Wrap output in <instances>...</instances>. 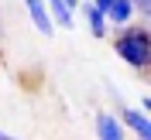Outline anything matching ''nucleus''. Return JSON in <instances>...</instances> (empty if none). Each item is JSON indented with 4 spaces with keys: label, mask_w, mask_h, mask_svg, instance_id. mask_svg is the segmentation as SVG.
I'll return each mask as SVG.
<instances>
[{
    "label": "nucleus",
    "mask_w": 151,
    "mask_h": 140,
    "mask_svg": "<svg viewBox=\"0 0 151 140\" xmlns=\"http://www.w3.org/2000/svg\"><path fill=\"white\" fill-rule=\"evenodd\" d=\"M79 4H83V0H62V7H65L72 17H76V10H79Z\"/></svg>",
    "instance_id": "nucleus-9"
},
{
    "label": "nucleus",
    "mask_w": 151,
    "mask_h": 140,
    "mask_svg": "<svg viewBox=\"0 0 151 140\" xmlns=\"http://www.w3.org/2000/svg\"><path fill=\"white\" fill-rule=\"evenodd\" d=\"M103 17H106V24H110V28L120 31V28H127V24H134V17H137V14H134V7L127 4V0H113L110 10H106Z\"/></svg>",
    "instance_id": "nucleus-6"
},
{
    "label": "nucleus",
    "mask_w": 151,
    "mask_h": 140,
    "mask_svg": "<svg viewBox=\"0 0 151 140\" xmlns=\"http://www.w3.org/2000/svg\"><path fill=\"white\" fill-rule=\"evenodd\" d=\"M93 130H96V140H127V130L120 126L117 113H110V109H100V113H96Z\"/></svg>",
    "instance_id": "nucleus-3"
},
{
    "label": "nucleus",
    "mask_w": 151,
    "mask_h": 140,
    "mask_svg": "<svg viewBox=\"0 0 151 140\" xmlns=\"http://www.w3.org/2000/svg\"><path fill=\"white\" fill-rule=\"evenodd\" d=\"M127 4L134 7V14H137V17L148 21V14H151V0H127Z\"/></svg>",
    "instance_id": "nucleus-7"
},
{
    "label": "nucleus",
    "mask_w": 151,
    "mask_h": 140,
    "mask_svg": "<svg viewBox=\"0 0 151 140\" xmlns=\"http://www.w3.org/2000/svg\"><path fill=\"white\" fill-rule=\"evenodd\" d=\"M21 4H24V10H28V21L35 24L38 34H45V38L55 34V24H52V17H48V10H45V0H21Z\"/></svg>",
    "instance_id": "nucleus-4"
},
{
    "label": "nucleus",
    "mask_w": 151,
    "mask_h": 140,
    "mask_svg": "<svg viewBox=\"0 0 151 140\" xmlns=\"http://www.w3.org/2000/svg\"><path fill=\"white\" fill-rule=\"evenodd\" d=\"M117 120H120L124 130L134 133L137 140H151V116H148V113H141L137 106H124V109L117 113Z\"/></svg>",
    "instance_id": "nucleus-2"
},
{
    "label": "nucleus",
    "mask_w": 151,
    "mask_h": 140,
    "mask_svg": "<svg viewBox=\"0 0 151 140\" xmlns=\"http://www.w3.org/2000/svg\"><path fill=\"white\" fill-rule=\"evenodd\" d=\"M0 140H21V137H14V133H7V130H0Z\"/></svg>",
    "instance_id": "nucleus-10"
},
{
    "label": "nucleus",
    "mask_w": 151,
    "mask_h": 140,
    "mask_svg": "<svg viewBox=\"0 0 151 140\" xmlns=\"http://www.w3.org/2000/svg\"><path fill=\"white\" fill-rule=\"evenodd\" d=\"M113 55L120 58L127 68H134V72H148L151 65V28L148 24H127V28H120L117 34H113Z\"/></svg>",
    "instance_id": "nucleus-1"
},
{
    "label": "nucleus",
    "mask_w": 151,
    "mask_h": 140,
    "mask_svg": "<svg viewBox=\"0 0 151 140\" xmlns=\"http://www.w3.org/2000/svg\"><path fill=\"white\" fill-rule=\"evenodd\" d=\"M89 4H93V7L100 10V14H106V10H110V4H113V0H89Z\"/></svg>",
    "instance_id": "nucleus-8"
},
{
    "label": "nucleus",
    "mask_w": 151,
    "mask_h": 140,
    "mask_svg": "<svg viewBox=\"0 0 151 140\" xmlns=\"http://www.w3.org/2000/svg\"><path fill=\"white\" fill-rule=\"evenodd\" d=\"M79 14H83L86 28H89V34H93L96 41H100V38H110V24H106V17L93 7V4H89V0H83V4H79Z\"/></svg>",
    "instance_id": "nucleus-5"
},
{
    "label": "nucleus",
    "mask_w": 151,
    "mask_h": 140,
    "mask_svg": "<svg viewBox=\"0 0 151 140\" xmlns=\"http://www.w3.org/2000/svg\"><path fill=\"white\" fill-rule=\"evenodd\" d=\"M0 34H4V14H0Z\"/></svg>",
    "instance_id": "nucleus-11"
}]
</instances>
